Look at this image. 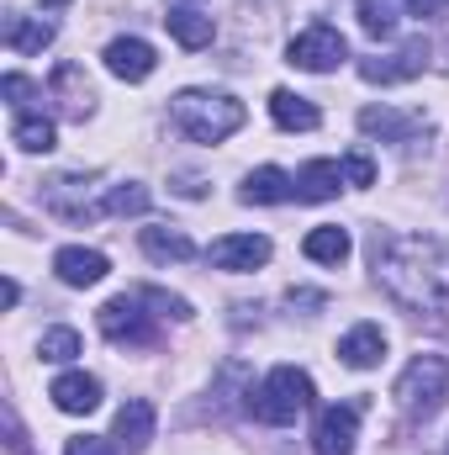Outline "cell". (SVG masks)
<instances>
[{
  "label": "cell",
  "instance_id": "cell-1",
  "mask_svg": "<svg viewBox=\"0 0 449 455\" xmlns=\"http://www.w3.org/2000/svg\"><path fill=\"white\" fill-rule=\"evenodd\" d=\"M370 265L381 291L407 307V313H449V243L423 233H375L370 238Z\"/></svg>",
  "mask_w": 449,
  "mask_h": 455
},
{
  "label": "cell",
  "instance_id": "cell-2",
  "mask_svg": "<svg viewBox=\"0 0 449 455\" xmlns=\"http://www.w3.org/2000/svg\"><path fill=\"white\" fill-rule=\"evenodd\" d=\"M169 116H175V127L185 132V138H196V143H223L232 138L238 127H243V101H232L223 91H180L175 101H169Z\"/></svg>",
  "mask_w": 449,
  "mask_h": 455
},
{
  "label": "cell",
  "instance_id": "cell-3",
  "mask_svg": "<svg viewBox=\"0 0 449 455\" xmlns=\"http://www.w3.org/2000/svg\"><path fill=\"white\" fill-rule=\"evenodd\" d=\"M307 408H312V376L296 365H275L259 381V392H248V413L259 424H275V429L296 424V413H307Z\"/></svg>",
  "mask_w": 449,
  "mask_h": 455
},
{
  "label": "cell",
  "instance_id": "cell-4",
  "mask_svg": "<svg viewBox=\"0 0 449 455\" xmlns=\"http://www.w3.org/2000/svg\"><path fill=\"white\" fill-rule=\"evenodd\" d=\"M449 397V360L445 355H418L402 376H397V408L407 419H429L439 413Z\"/></svg>",
  "mask_w": 449,
  "mask_h": 455
},
{
  "label": "cell",
  "instance_id": "cell-5",
  "mask_svg": "<svg viewBox=\"0 0 449 455\" xmlns=\"http://www.w3.org/2000/svg\"><path fill=\"white\" fill-rule=\"evenodd\" d=\"M96 186H101L96 175H53L43 186V207L64 223H96L106 218V202H96Z\"/></svg>",
  "mask_w": 449,
  "mask_h": 455
},
{
  "label": "cell",
  "instance_id": "cell-6",
  "mask_svg": "<svg viewBox=\"0 0 449 455\" xmlns=\"http://www.w3.org/2000/svg\"><path fill=\"white\" fill-rule=\"evenodd\" d=\"M343 59H349V43H343V32L328 27V21H312V27L296 32L291 48H286V64H296V69H307V75H328Z\"/></svg>",
  "mask_w": 449,
  "mask_h": 455
},
{
  "label": "cell",
  "instance_id": "cell-7",
  "mask_svg": "<svg viewBox=\"0 0 449 455\" xmlns=\"http://www.w3.org/2000/svg\"><path fill=\"white\" fill-rule=\"evenodd\" d=\"M96 323H101V334L112 344H154L159 339V329H154V318L143 313V297H138V291L112 297V302L96 313Z\"/></svg>",
  "mask_w": 449,
  "mask_h": 455
},
{
  "label": "cell",
  "instance_id": "cell-8",
  "mask_svg": "<svg viewBox=\"0 0 449 455\" xmlns=\"http://www.w3.org/2000/svg\"><path fill=\"white\" fill-rule=\"evenodd\" d=\"M423 69H429V43H423V37L402 43L397 53H375V59H359V75H365L370 85H402V80H418Z\"/></svg>",
  "mask_w": 449,
  "mask_h": 455
},
{
  "label": "cell",
  "instance_id": "cell-9",
  "mask_svg": "<svg viewBox=\"0 0 449 455\" xmlns=\"http://www.w3.org/2000/svg\"><path fill=\"white\" fill-rule=\"evenodd\" d=\"M359 413H365V403H334V408H323V419L312 429V451L318 455H354Z\"/></svg>",
  "mask_w": 449,
  "mask_h": 455
},
{
  "label": "cell",
  "instance_id": "cell-10",
  "mask_svg": "<svg viewBox=\"0 0 449 455\" xmlns=\"http://www.w3.org/2000/svg\"><path fill=\"white\" fill-rule=\"evenodd\" d=\"M48 91H53L59 112L69 116V122H85V116L96 112V85H91V75L80 64H59L53 80H48Z\"/></svg>",
  "mask_w": 449,
  "mask_h": 455
},
{
  "label": "cell",
  "instance_id": "cell-11",
  "mask_svg": "<svg viewBox=\"0 0 449 455\" xmlns=\"http://www.w3.org/2000/svg\"><path fill=\"white\" fill-rule=\"evenodd\" d=\"M116 451L127 455H143L154 445V403L148 397H127L122 408H116Z\"/></svg>",
  "mask_w": 449,
  "mask_h": 455
},
{
  "label": "cell",
  "instance_id": "cell-12",
  "mask_svg": "<svg viewBox=\"0 0 449 455\" xmlns=\"http://www.w3.org/2000/svg\"><path fill=\"white\" fill-rule=\"evenodd\" d=\"M207 259H212L217 270H254V265L270 259V238H264V233H227V238H217V243L207 249Z\"/></svg>",
  "mask_w": 449,
  "mask_h": 455
},
{
  "label": "cell",
  "instance_id": "cell-13",
  "mask_svg": "<svg viewBox=\"0 0 449 455\" xmlns=\"http://www.w3.org/2000/svg\"><path fill=\"white\" fill-rule=\"evenodd\" d=\"M154 64H159V53H154L143 37H116V43H106V69H112L116 80H127V85L148 80Z\"/></svg>",
  "mask_w": 449,
  "mask_h": 455
},
{
  "label": "cell",
  "instance_id": "cell-14",
  "mask_svg": "<svg viewBox=\"0 0 449 455\" xmlns=\"http://www.w3.org/2000/svg\"><path fill=\"white\" fill-rule=\"evenodd\" d=\"M48 397H53L59 413H96V408H101V381L85 376V371H64V376L48 387Z\"/></svg>",
  "mask_w": 449,
  "mask_h": 455
},
{
  "label": "cell",
  "instance_id": "cell-15",
  "mask_svg": "<svg viewBox=\"0 0 449 455\" xmlns=\"http://www.w3.org/2000/svg\"><path fill=\"white\" fill-rule=\"evenodd\" d=\"M338 360H343L349 371L381 365V360H386V334H381V323H354V329L338 339Z\"/></svg>",
  "mask_w": 449,
  "mask_h": 455
},
{
  "label": "cell",
  "instance_id": "cell-16",
  "mask_svg": "<svg viewBox=\"0 0 449 455\" xmlns=\"http://www.w3.org/2000/svg\"><path fill=\"white\" fill-rule=\"evenodd\" d=\"M53 270H59V281H64V286H96L112 265H106V254H101V249H80V243H69V249H59V254H53Z\"/></svg>",
  "mask_w": 449,
  "mask_h": 455
},
{
  "label": "cell",
  "instance_id": "cell-17",
  "mask_svg": "<svg viewBox=\"0 0 449 455\" xmlns=\"http://www.w3.org/2000/svg\"><path fill=\"white\" fill-rule=\"evenodd\" d=\"M359 127L381 143H407L413 132H423V112H391V107H365Z\"/></svg>",
  "mask_w": 449,
  "mask_h": 455
},
{
  "label": "cell",
  "instance_id": "cell-18",
  "mask_svg": "<svg viewBox=\"0 0 449 455\" xmlns=\"http://www.w3.org/2000/svg\"><path fill=\"white\" fill-rule=\"evenodd\" d=\"M164 27H169V37L180 43V48H212V37H217V21L212 16H201V11H191V5H169V16H164Z\"/></svg>",
  "mask_w": 449,
  "mask_h": 455
},
{
  "label": "cell",
  "instance_id": "cell-19",
  "mask_svg": "<svg viewBox=\"0 0 449 455\" xmlns=\"http://www.w3.org/2000/svg\"><path fill=\"white\" fill-rule=\"evenodd\" d=\"M248 207H275V202H291L296 196V180L286 175V170H275V164H264V170H254L248 180H243V191H238Z\"/></svg>",
  "mask_w": 449,
  "mask_h": 455
},
{
  "label": "cell",
  "instance_id": "cell-20",
  "mask_svg": "<svg viewBox=\"0 0 449 455\" xmlns=\"http://www.w3.org/2000/svg\"><path fill=\"white\" fill-rule=\"evenodd\" d=\"M270 116H275V127H286V132H312L323 112L307 101V96H296V91H270Z\"/></svg>",
  "mask_w": 449,
  "mask_h": 455
},
{
  "label": "cell",
  "instance_id": "cell-21",
  "mask_svg": "<svg viewBox=\"0 0 449 455\" xmlns=\"http://www.w3.org/2000/svg\"><path fill=\"white\" fill-rule=\"evenodd\" d=\"M338 186H343V164H334V159H312L296 175V196L302 202H334Z\"/></svg>",
  "mask_w": 449,
  "mask_h": 455
},
{
  "label": "cell",
  "instance_id": "cell-22",
  "mask_svg": "<svg viewBox=\"0 0 449 455\" xmlns=\"http://www.w3.org/2000/svg\"><path fill=\"white\" fill-rule=\"evenodd\" d=\"M302 254L318 259V265H343V259H349V228H338V223L312 228V233L302 238Z\"/></svg>",
  "mask_w": 449,
  "mask_h": 455
},
{
  "label": "cell",
  "instance_id": "cell-23",
  "mask_svg": "<svg viewBox=\"0 0 449 455\" xmlns=\"http://www.w3.org/2000/svg\"><path fill=\"white\" fill-rule=\"evenodd\" d=\"M53 43V21H37V16H11L5 21V48L11 53H43Z\"/></svg>",
  "mask_w": 449,
  "mask_h": 455
},
{
  "label": "cell",
  "instance_id": "cell-24",
  "mask_svg": "<svg viewBox=\"0 0 449 455\" xmlns=\"http://www.w3.org/2000/svg\"><path fill=\"white\" fill-rule=\"evenodd\" d=\"M143 254L159 259V265H169V259H191L196 243H191L180 228H143Z\"/></svg>",
  "mask_w": 449,
  "mask_h": 455
},
{
  "label": "cell",
  "instance_id": "cell-25",
  "mask_svg": "<svg viewBox=\"0 0 449 455\" xmlns=\"http://www.w3.org/2000/svg\"><path fill=\"white\" fill-rule=\"evenodd\" d=\"M11 138H16L21 154H48V148H53V122H48L43 112H16Z\"/></svg>",
  "mask_w": 449,
  "mask_h": 455
},
{
  "label": "cell",
  "instance_id": "cell-26",
  "mask_svg": "<svg viewBox=\"0 0 449 455\" xmlns=\"http://www.w3.org/2000/svg\"><path fill=\"white\" fill-rule=\"evenodd\" d=\"M354 11H359V27L370 37H391L397 32V16H402V0H359Z\"/></svg>",
  "mask_w": 449,
  "mask_h": 455
},
{
  "label": "cell",
  "instance_id": "cell-27",
  "mask_svg": "<svg viewBox=\"0 0 449 455\" xmlns=\"http://www.w3.org/2000/svg\"><path fill=\"white\" fill-rule=\"evenodd\" d=\"M148 186H138V180H127V186H112L106 191V218H143L148 212Z\"/></svg>",
  "mask_w": 449,
  "mask_h": 455
},
{
  "label": "cell",
  "instance_id": "cell-28",
  "mask_svg": "<svg viewBox=\"0 0 449 455\" xmlns=\"http://www.w3.org/2000/svg\"><path fill=\"white\" fill-rule=\"evenodd\" d=\"M37 355L53 360V365H69V360L80 355V334H75V329H48V334L37 339Z\"/></svg>",
  "mask_w": 449,
  "mask_h": 455
},
{
  "label": "cell",
  "instance_id": "cell-29",
  "mask_svg": "<svg viewBox=\"0 0 449 455\" xmlns=\"http://www.w3.org/2000/svg\"><path fill=\"white\" fill-rule=\"evenodd\" d=\"M138 297H143V302H154V307H159L164 318H175V323H191V318H196L185 297H169V291H159V286H143Z\"/></svg>",
  "mask_w": 449,
  "mask_h": 455
},
{
  "label": "cell",
  "instance_id": "cell-30",
  "mask_svg": "<svg viewBox=\"0 0 449 455\" xmlns=\"http://www.w3.org/2000/svg\"><path fill=\"white\" fill-rule=\"evenodd\" d=\"M343 180H349V186H375V159H370L365 148H354V154L343 159Z\"/></svg>",
  "mask_w": 449,
  "mask_h": 455
},
{
  "label": "cell",
  "instance_id": "cell-31",
  "mask_svg": "<svg viewBox=\"0 0 449 455\" xmlns=\"http://www.w3.org/2000/svg\"><path fill=\"white\" fill-rule=\"evenodd\" d=\"M0 91H5V101H11L16 112H27V107H32V96H37V91H32V80H21V75H5V80H0Z\"/></svg>",
  "mask_w": 449,
  "mask_h": 455
},
{
  "label": "cell",
  "instance_id": "cell-32",
  "mask_svg": "<svg viewBox=\"0 0 449 455\" xmlns=\"http://www.w3.org/2000/svg\"><path fill=\"white\" fill-rule=\"evenodd\" d=\"M64 455H112V445L96 440V435H75V440L64 445Z\"/></svg>",
  "mask_w": 449,
  "mask_h": 455
},
{
  "label": "cell",
  "instance_id": "cell-33",
  "mask_svg": "<svg viewBox=\"0 0 449 455\" xmlns=\"http://www.w3.org/2000/svg\"><path fill=\"white\" fill-rule=\"evenodd\" d=\"M286 302H291V307H323L328 297H323V291H307V286H291V291H286Z\"/></svg>",
  "mask_w": 449,
  "mask_h": 455
},
{
  "label": "cell",
  "instance_id": "cell-34",
  "mask_svg": "<svg viewBox=\"0 0 449 455\" xmlns=\"http://www.w3.org/2000/svg\"><path fill=\"white\" fill-rule=\"evenodd\" d=\"M175 191H180V196H201L207 180H201V175H175Z\"/></svg>",
  "mask_w": 449,
  "mask_h": 455
},
{
  "label": "cell",
  "instance_id": "cell-35",
  "mask_svg": "<svg viewBox=\"0 0 449 455\" xmlns=\"http://www.w3.org/2000/svg\"><path fill=\"white\" fill-rule=\"evenodd\" d=\"M445 5H449V0H407V11H413V16H439Z\"/></svg>",
  "mask_w": 449,
  "mask_h": 455
},
{
  "label": "cell",
  "instance_id": "cell-36",
  "mask_svg": "<svg viewBox=\"0 0 449 455\" xmlns=\"http://www.w3.org/2000/svg\"><path fill=\"white\" fill-rule=\"evenodd\" d=\"M0 302H5V307H16V302H21V286H16L11 275H5V286H0Z\"/></svg>",
  "mask_w": 449,
  "mask_h": 455
},
{
  "label": "cell",
  "instance_id": "cell-37",
  "mask_svg": "<svg viewBox=\"0 0 449 455\" xmlns=\"http://www.w3.org/2000/svg\"><path fill=\"white\" fill-rule=\"evenodd\" d=\"M43 5H48V11H59V5H69V0H43Z\"/></svg>",
  "mask_w": 449,
  "mask_h": 455
}]
</instances>
